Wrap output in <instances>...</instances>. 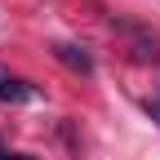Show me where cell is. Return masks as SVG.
<instances>
[{"instance_id": "obj_1", "label": "cell", "mask_w": 160, "mask_h": 160, "mask_svg": "<svg viewBox=\"0 0 160 160\" xmlns=\"http://www.w3.org/2000/svg\"><path fill=\"white\" fill-rule=\"evenodd\" d=\"M53 58H58L67 71H76V76H93V58H89V49H80V45L58 40V45H53Z\"/></svg>"}, {"instance_id": "obj_2", "label": "cell", "mask_w": 160, "mask_h": 160, "mask_svg": "<svg viewBox=\"0 0 160 160\" xmlns=\"http://www.w3.org/2000/svg\"><path fill=\"white\" fill-rule=\"evenodd\" d=\"M31 98H36V89L27 80H18V76H9V67H0V102H31Z\"/></svg>"}, {"instance_id": "obj_3", "label": "cell", "mask_w": 160, "mask_h": 160, "mask_svg": "<svg viewBox=\"0 0 160 160\" xmlns=\"http://www.w3.org/2000/svg\"><path fill=\"white\" fill-rule=\"evenodd\" d=\"M147 116L156 120V125H160V98H147Z\"/></svg>"}, {"instance_id": "obj_4", "label": "cell", "mask_w": 160, "mask_h": 160, "mask_svg": "<svg viewBox=\"0 0 160 160\" xmlns=\"http://www.w3.org/2000/svg\"><path fill=\"white\" fill-rule=\"evenodd\" d=\"M0 160H31V156H9V151H5V156H0Z\"/></svg>"}, {"instance_id": "obj_5", "label": "cell", "mask_w": 160, "mask_h": 160, "mask_svg": "<svg viewBox=\"0 0 160 160\" xmlns=\"http://www.w3.org/2000/svg\"><path fill=\"white\" fill-rule=\"evenodd\" d=\"M0 156H5V151H0Z\"/></svg>"}]
</instances>
